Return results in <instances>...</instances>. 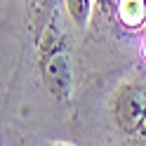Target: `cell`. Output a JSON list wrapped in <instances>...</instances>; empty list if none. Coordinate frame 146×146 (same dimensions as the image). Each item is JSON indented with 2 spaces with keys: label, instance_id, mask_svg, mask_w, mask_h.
<instances>
[{
  "label": "cell",
  "instance_id": "6da1fadb",
  "mask_svg": "<svg viewBox=\"0 0 146 146\" xmlns=\"http://www.w3.org/2000/svg\"><path fill=\"white\" fill-rule=\"evenodd\" d=\"M115 125L130 141L146 144V85H127L113 104Z\"/></svg>",
  "mask_w": 146,
  "mask_h": 146
},
{
  "label": "cell",
  "instance_id": "7a4b0ae2",
  "mask_svg": "<svg viewBox=\"0 0 146 146\" xmlns=\"http://www.w3.org/2000/svg\"><path fill=\"white\" fill-rule=\"evenodd\" d=\"M40 71H42V80L47 90L54 97H68L71 92V61L68 54L61 45H54V47H45L42 57H40Z\"/></svg>",
  "mask_w": 146,
  "mask_h": 146
},
{
  "label": "cell",
  "instance_id": "3957f363",
  "mask_svg": "<svg viewBox=\"0 0 146 146\" xmlns=\"http://www.w3.org/2000/svg\"><path fill=\"white\" fill-rule=\"evenodd\" d=\"M118 12H120V19L127 26H139L144 21L146 5H144V0H120Z\"/></svg>",
  "mask_w": 146,
  "mask_h": 146
},
{
  "label": "cell",
  "instance_id": "277c9868",
  "mask_svg": "<svg viewBox=\"0 0 146 146\" xmlns=\"http://www.w3.org/2000/svg\"><path fill=\"white\" fill-rule=\"evenodd\" d=\"M66 7L76 24H85L90 17V0H66Z\"/></svg>",
  "mask_w": 146,
  "mask_h": 146
},
{
  "label": "cell",
  "instance_id": "5b68a950",
  "mask_svg": "<svg viewBox=\"0 0 146 146\" xmlns=\"http://www.w3.org/2000/svg\"><path fill=\"white\" fill-rule=\"evenodd\" d=\"M144 57H146V42H144Z\"/></svg>",
  "mask_w": 146,
  "mask_h": 146
}]
</instances>
